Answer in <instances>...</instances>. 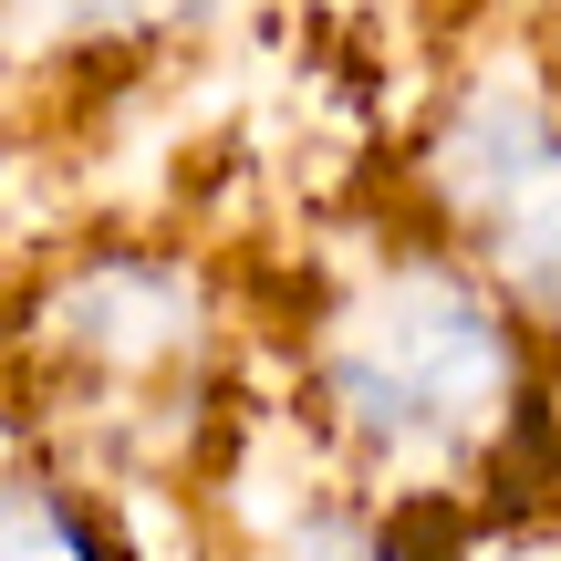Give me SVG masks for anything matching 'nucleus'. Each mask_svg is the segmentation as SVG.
Segmentation results:
<instances>
[{"label":"nucleus","instance_id":"nucleus-1","mask_svg":"<svg viewBox=\"0 0 561 561\" xmlns=\"http://www.w3.org/2000/svg\"><path fill=\"white\" fill-rule=\"evenodd\" d=\"M280 416L322 489L405 530H479L561 479V364L458 240L385 208L261 312Z\"/></svg>","mask_w":561,"mask_h":561},{"label":"nucleus","instance_id":"nucleus-2","mask_svg":"<svg viewBox=\"0 0 561 561\" xmlns=\"http://www.w3.org/2000/svg\"><path fill=\"white\" fill-rule=\"evenodd\" d=\"M261 354L240 271L178 229H83L0 291V416L11 447L146 500L229 447Z\"/></svg>","mask_w":561,"mask_h":561},{"label":"nucleus","instance_id":"nucleus-3","mask_svg":"<svg viewBox=\"0 0 561 561\" xmlns=\"http://www.w3.org/2000/svg\"><path fill=\"white\" fill-rule=\"evenodd\" d=\"M405 219L458 240L561 364V62L468 53L405 136Z\"/></svg>","mask_w":561,"mask_h":561},{"label":"nucleus","instance_id":"nucleus-4","mask_svg":"<svg viewBox=\"0 0 561 561\" xmlns=\"http://www.w3.org/2000/svg\"><path fill=\"white\" fill-rule=\"evenodd\" d=\"M240 21V0H0L11 73H136Z\"/></svg>","mask_w":561,"mask_h":561},{"label":"nucleus","instance_id":"nucleus-5","mask_svg":"<svg viewBox=\"0 0 561 561\" xmlns=\"http://www.w3.org/2000/svg\"><path fill=\"white\" fill-rule=\"evenodd\" d=\"M0 561H157V551L136 530V500L32 458V447H0Z\"/></svg>","mask_w":561,"mask_h":561},{"label":"nucleus","instance_id":"nucleus-6","mask_svg":"<svg viewBox=\"0 0 561 561\" xmlns=\"http://www.w3.org/2000/svg\"><path fill=\"white\" fill-rule=\"evenodd\" d=\"M291 561H479V551H468V530H405L354 510L343 489H312V530L291 541Z\"/></svg>","mask_w":561,"mask_h":561},{"label":"nucleus","instance_id":"nucleus-7","mask_svg":"<svg viewBox=\"0 0 561 561\" xmlns=\"http://www.w3.org/2000/svg\"><path fill=\"white\" fill-rule=\"evenodd\" d=\"M0 115H11V53H0Z\"/></svg>","mask_w":561,"mask_h":561}]
</instances>
